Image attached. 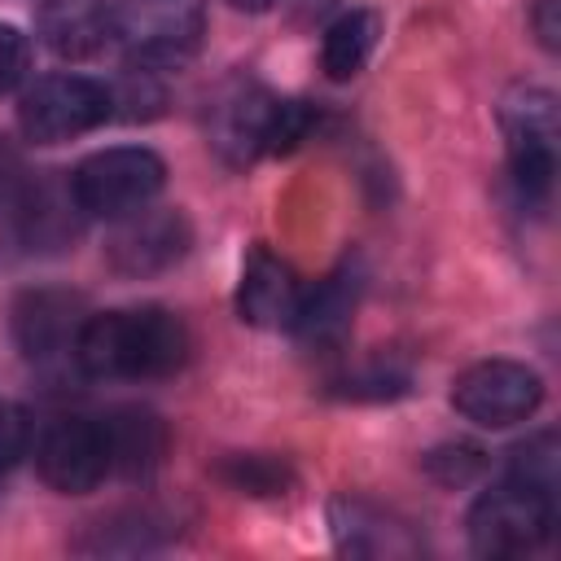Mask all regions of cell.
I'll return each mask as SVG.
<instances>
[{
    "label": "cell",
    "instance_id": "cell-1",
    "mask_svg": "<svg viewBox=\"0 0 561 561\" xmlns=\"http://www.w3.org/2000/svg\"><path fill=\"white\" fill-rule=\"evenodd\" d=\"M188 359V329L162 307L101 311L79 329L75 364L88 377H167Z\"/></svg>",
    "mask_w": 561,
    "mask_h": 561
},
{
    "label": "cell",
    "instance_id": "cell-2",
    "mask_svg": "<svg viewBox=\"0 0 561 561\" xmlns=\"http://www.w3.org/2000/svg\"><path fill=\"white\" fill-rule=\"evenodd\" d=\"M110 26L136 66H180L206 35V9L202 0H114Z\"/></svg>",
    "mask_w": 561,
    "mask_h": 561
},
{
    "label": "cell",
    "instance_id": "cell-3",
    "mask_svg": "<svg viewBox=\"0 0 561 561\" xmlns=\"http://www.w3.org/2000/svg\"><path fill=\"white\" fill-rule=\"evenodd\" d=\"M167 184V167L153 149L118 145L83 158L70 175V193L83 215L96 219H123L140 206H149Z\"/></svg>",
    "mask_w": 561,
    "mask_h": 561
},
{
    "label": "cell",
    "instance_id": "cell-4",
    "mask_svg": "<svg viewBox=\"0 0 561 561\" xmlns=\"http://www.w3.org/2000/svg\"><path fill=\"white\" fill-rule=\"evenodd\" d=\"M552 491L508 478L469 508V543L478 557H526L552 530Z\"/></svg>",
    "mask_w": 561,
    "mask_h": 561
},
{
    "label": "cell",
    "instance_id": "cell-5",
    "mask_svg": "<svg viewBox=\"0 0 561 561\" xmlns=\"http://www.w3.org/2000/svg\"><path fill=\"white\" fill-rule=\"evenodd\" d=\"M114 110V96L83 75H48L39 79L22 105H18V123L35 145H57L70 136H83L92 127H101Z\"/></svg>",
    "mask_w": 561,
    "mask_h": 561
},
{
    "label": "cell",
    "instance_id": "cell-6",
    "mask_svg": "<svg viewBox=\"0 0 561 561\" xmlns=\"http://www.w3.org/2000/svg\"><path fill=\"white\" fill-rule=\"evenodd\" d=\"M539 399H543L539 373L517 359H482L465 368L451 386L456 412L482 430H504V425L526 421L539 408Z\"/></svg>",
    "mask_w": 561,
    "mask_h": 561
},
{
    "label": "cell",
    "instance_id": "cell-7",
    "mask_svg": "<svg viewBox=\"0 0 561 561\" xmlns=\"http://www.w3.org/2000/svg\"><path fill=\"white\" fill-rule=\"evenodd\" d=\"M513 180L526 197H543L557 171V105L543 88H517L500 110Z\"/></svg>",
    "mask_w": 561,
    "mask_h": 561
},
{
    "label": "cell",
    "instance_id": "cell-8",
    "mask_svg": "<svg viewBox=\"0 0 561 561\" xmlns=\"http://www.w3.org/2000/svg\"><path fill=\"white\" fill-rule=\"evenodd\" d=\"M39 478L61 495H83L110 473V447L101 421L88 416H57L44 425L35 443Z\"/></svg>",
    "mask_w": 561,
    "mask_h": 561
},
{
    "label": "cell",
    "instance_id": "cell-9",
    "mask_svg": "<svg viewBox=\"0 0 561 561\" xmlns=\"http://www.w3.org/2000/svg\"><path fill=\"white\" fill-rule=\"evenodd\" d=\"M188 241H193V232L180 210L140 206L118 219L105 254H110V267L123 276H153V272L175 267L188 254Z\"/></svg>",
    "mask_w": 561,
    "mask_h": 561
},
{
    "label": "cell",
    "instance_id": "cell-10",
    "mask_svg": "<svg viewBox=\"0 0 561 561\" xmlns=\"http://www.w3.org/2000/svg\"><path fill=\"white\" fill-rule=\"evenodd\" d=\"M88 311L79 294L66 289H35L13 307V333L26 359L35 364H61L75 359L79 346V329H83Z\"/></svg>",
    "mask_w": 561,
    "mask_h": 561
},
{
    "label": "cell",
    "instance_id": "cell-11",
    "mask_svg": "<svg viewBox=\"0 0 561 561\" xmlns=\"http://www.w3.org/2000/svg\"><path fill=\"white\" fill-rule=\"evenodd\" d=\"M272 114H276V96H267L254 83H232L215 105H210V145L232 162H254L259 153H267L272 140Z\"/></svg>",
    "mask_w": 561,
    "mask_h": 561
},
{
    "label": "cell",
    "instance_id": "cell-12",
    "mask_svg": "<svg viewBox=\"0 0 561 561\" xmlns=\"http://www.w3.org/2000/svg\"><path fill=\"white\" fill-rule=\"evenodd\" d=\"M302 307V285L289 263H280L272 250H250L241 289H237V311L254 329H294V316Z\"/></svg>",
    "mask_w": 561,
    "mask_h": 561
},
{
    "label": "cell",
    "instance_id": "cell-13",
    "mask_svg": "<svg viewBox=\"0 0 561 561\" xmlns=\"http://www.w3.org/2000/svg\"><path fill=\"white\" fill-rule=\"evenodd\" d=\"M39 39L66 61H88L114 39L110 4L105 0H44Z\"/></svg>",
    "mask_w": 561,
    "mask_h": 561
},
{
    "label": "cell",
    "instance_id": "cell-14",
    "mask_svg": "<svg viewBox=\"0 0 561 561\" xmlns=\"http://www.w3.org/2000/svg\"><path fill=\"white\" fill-rule=\"evenodd\" d=\"M101 430H105V447H110V469H118L127 478H145L162 465L167 430L153 412L118 408V412H110V421H101Z\"/></svg>",
    "mask_w": 561,
    "mask_h": 561
},
{
    "label": "cell",
    "instance_id": "cell-15",
    "mask_svg": "<svg viewBox=\"0 0 561 561\" xmlns=\"http://www.w3.org/2000/svg\"><path fill=\"white\" fill-rule=\"evenodd\" d=\"M377 31H381V18L373 9H351L342 13L329 31H324V48H320V61H324V75L329 79H351L364 70L368 53L377 48Z\"/></svg>",
    "mask_w": 561,
    "mask_h": 561
},
{
    "label": "cell",
    "instance_id": "cell-16",
    "mask_svg": "<svg viewBox=\"0 0 561 561\" xmlns=\"http://www.w3.org/2000/svg\"><path fill=\"white\" fill-rule=\"evenodd\" d=\"M351 307H355V294L346 289V280L329 276L324 285L302 289V307L294 316V329L307 342H333V337H342V329L351 320Z\"/></svg>",
    "mask_w": 561,
    "mask_h": 561
},
{
    "label": "cell",
    "instance_id": "cell-17",
    "mask_svg": "<svg viewBox=\"0 0 561 561\" xmlns=\"http://www.w3.org/2000/svg\"><path fill=\"white\" fill-rule=\"evenodd\" d=\"M513 478L530 482L539 491L557 486V434H539L522 447H513Z\"/></svg>",
    "mask_w": 561,
    "mask_h": 561
},
{
    "label": "cell",
    "instance_id": "cell-18",
    "mask_svg": "<svg viewBox=\"0 0 561 561\" xmlns=\"http://www.w3.org/2000/svg\"><path fill=\"white\" fill-rule=\"evenodd\" d=\"M224 478H228L237 491H250V495H276V491L289 482L285 465H276V460H267V456H232V460L224 465Z\"/></svg>",
    "mask_w": 561,
    "mask_h": 561
},
{
    "label": "cell",
    "instance_id": "cell-19",
    "mask_svg": "<svg viewBox=\"0 0 561 561\" xmlns=\"http://www.w3.org/2000/svg\"><path fill=\"white\" fill-rule=\"evenodd\" d=\"M26 447H31V416H26V408L0 399V473L13 469L26 456Z\"/></svg>",
    "mask_w": 561,
    "mask_h": 561
},
{
    "label": "cell",
    "instance_id": "cell-20",
    "mask_svg": "<svg viewBox=\"0 0 561 561\" xmlns=\"http://www.w3.org/2000/svg\"><path fill=\"white\" fill-rule=\"evenodd\" d=\"M26 61H31V48H26V35L9 22H0V96L13 92L26 75Z\"/></svg>",
    "mask_w": 561,
    "mask_h": 561
},
{
    "label": "cell",
    "instance_id": "cell-21",
    "mask_svg": "<svg viewBox=\"0 0 561 561\" xmlns=\"http://www.w3.org/2000/svg\"><path fill=\"white\" fill-rule=\"evenodd\" d=\"M425 465H430L434 478L460 486V482H469V478L482 473V451H473V447H443V451H434Z\"/></svg>",
    "mask_w": 561,
    "mask_h": 561
},
{
    "label": "cell",
    "instance_id": "cell-22",
    "mask_svg": "<svg viewBox=\"0 0 561 561\" xmlns=\"http://www.w3.org/2000/svg\"><path fill=\"white\" fill-rule=\"evenodd\" d=\"M535 35L543 48H557V35H561V0H539L535 4Z\"/></svg>",
    "mask_w": 561,
    "mask_h": 561
},
{
    "label": "cell",
    "instance_id": "cell-23",
    "mask_svg": "<svg viewBox=\"0 0 561 561\" xmlns=\"http://www.w3.org/2000/svg\"><path fill=\"white\" fill-rule=\"evenodd\" d=\"M232 9H250V13H259V9H267L272 0H228Z\"/></svg>",
    "mask_w": 561,
    "mask_h": 561
}]
</instances>
